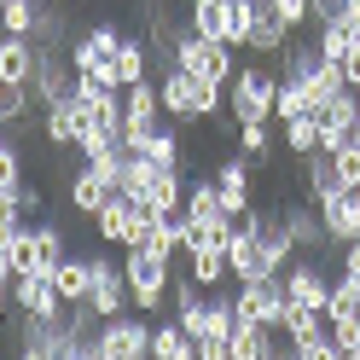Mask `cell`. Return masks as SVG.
<instances>
[{"label":"cell","mask_w":360,"mask_h":360,"mask_svg":"<svg viewBox=\"0 0 360 360\" xmlns=\"http://www.w3.org/2000/svg\"><path fill=\"white\" fill-rule=\"evenodd\" d=\"M157 94H163V117L180 122V128H198V122H221V87L180 70V64H163V76H157Z\"/></svg>","instance_id":"obj_1"},{"label":"cell","mask_w":360,"mask_h":360,"mask_svg":"<svg viewBox=\"0 0 360 360\" xmlns=\"http://www.w3.org/2000/svg\"><path fill=\"white\" fill-rule=\"evenodd\" d=\"M122 274H128V297H134V314H157L169 308V279H174V262L157 256V250H122Z\"/></svg>","instance_id":"obj_2"},{"label":"cell","mask_w":360,"mask_h":360,"mask_svg":"<svg viewBox=\"0 0 360 360\" xmlns=\"http://www.w3.org/2000/svg\"><path fill=\"white\" fill-rule=\"evenodd\" d=\"M174 64H180V70H192V76H204V82H215L221 94H227V82L238 76L233 47L221 35H198V30H180L174 35Z\"/></svg>","instance_id":"obj_3"},{"label":"cell","mask_w":360,"mask_h":360,"mask_svg":"<svg viewBox=\"0 0 360 360\" xmlns=\"http://www.w3.org/2000/svg\"><path fill=\"white\" fill-rule=\"evenodd\" d=\"M274 94H279V70L274 64H238V76L227 82V117L233 122H274Z\"/></svg>","instance_id":"obj_4"},{"label":"cell","mask_w":360,"mask_h":360,"mask_svg":"<svg viewBox=\"0 0 360 360\" xmlns=\"http://www.w3.org/2000/svg\"><path fill=\"white\" fill-rule=\"evenodd\" d=\"M163 94H157V82H134L122 87V151H146L151 146V134L163 128Z\"/></svg>","instance_id":"obj_5"},{"label":"cell","mask_w":360,"mask_h":360,"mask_svg":"<svg viewBox=\"0 0 360 360\" xmlns=\"http://www.w3.org/2000/svg\"><path fill=\"white\" fill-rule=\"evenodd\" d=\"M117 47H122V30L117 24H94V30L70 35V64L82 76H99L105 87H122L117 82Z\"/></svg>","instance_id":"obj_6"},{"label":"cell","mask_w":360,"mask_h":360,"mask_svg":"<svg viewBox=\"0 0 360 360\" xmlns=\"http://www.w3.org/2000/svg\"><path fill=\"white\" fill-rule=\"evenodd\" d=\"M151 354V326L140 314H117L94 337V360H146Z\"/></svg>","instance_id":"obj_7"},{"label":"cell","mask_w":360,"mask_h":360,"mask_svg":"<svg viewBox=\"0 0 360 360\" xmlns=\"http://www.w3.org/2000/svg\"><path fill=\"white\" fill-rule=\"evenodd\" d=\"M87 302H94V314H99V320H117V314H128V308H134L122 262H110V256H94V290H87Z\"/></svg>","instance_id":"obj_8"},{"label":"cell","mask_w":360,"mask_h":360,"mask_svg":"<svg viewBox=\"0 0 360 360\" xmlns=\"http://www.w3.org/2000/svg\"><path fill=\"white\" fill-rule=\"evenodd\" d=\"M110 198H117V180L99 174L94 163H76V169H70V180H64V204H70L76 215H87V221H94V215L110 204Z\"/></svg>","instance_id":"obj_9"},{"label":"cell","mask_w":360,"mask_h":360,"mask_svg":"<svg viewBox=\"0 0 360 360\" xmlns=\"http://www.w3.org/2000/svg\"><path fill=\"white\" fill-rule=\"evenodd\" d=\"M41 134H47V146L53 151H76V140L87 134V110L76 94H64L53 105H41Z\"/></svg>","instance_id":"obj_10"},{"label":"cell","mask_w":360,"mask_h":360,"mask_svg":"<svg viewBox=\"0 0 360 360\" xmlns=\"http://www.w3.org/2000/svg\"><path fill=\"white\" fill-rule=\"evenodd\" d=\"M250 174H256V163L244 151L215 163V192H221V204H227V215H244V210L256 204V198H250Z\"/></svg>","instance_id":"obj_11"},{"label":"cell","mask_w":360,"mask_h":360,"mask_svg":"<svg viewBox=\"0 0 360 360\" xmlns=\"http://www.w3.org/2000/svg\"><path fill=\"white\" fill-rule=\"evenodd\" d=\"M12 302L24 308V314H41V320H53V314L70 308V302L58 297L53 274H18V279H12Z\"/></svg>","instance_id":"obj_12"},{"label":"cell","mask_w":360,"mask_h":360,"mask_svg":"<svg viewBox=\"0 0 360 360\" xmlns=\"http://www.w3.org/2000/svg\"><path fill=\"white\" fill-rule=\"evenodd\" d=\"M186 274L204 285V290H221L233 279V267H227V238H204V244H192L186 250Z\"/></svg>","instance_id":"obj_13"},{"label":"cell","mask_w":360,"mask_h":360,"mask_svg":"<svg viewBox=\"0 0 360 360\" xmlns=\"http://www.w3.org/2000/svg\"><path fill=\"white\" fill-rule=\"evenodd\" d=\"M53 285H58V297L70 308L87 302V290H94V256H70V250H64L58 267H53Z\"/></svg>","instance_id":"obj_14"},{"label":"cell","mask_w":360,"mask_h":360,"mask_svg":"<svg viewBox=\"0 0 360 360\" xmlns=\"http://www.w3.org/2000/svg\"><path fill=\"white\" fill-rule=\"evenodd\" d=\"M0 82H18V87L35 82V41L30 35H0Z\"/></svg>","instance_id":"obj_15"},{"label":"cell","mask_w":360,"mask_h":360,"mask_svg":"<svg viewBox=\"0 0 360 360\" xmlns=\"http://www.w3.org/2000/svg\"><path fill=\"white\" fill-rule=\"evenodd\" d=\"M267 354H279V331L274 326H256V320H238L227 360H267Z\"/></svg>","instance_id":"obj_16"},{"label":"cell","mask_w":360,"mask_h":360,"mask_svg":"<svg viewBox=\"0 0 360 360\" xmlns=\"http://www.w3.org/2000/svg\"><path fill=\"white\" fill-rule=\"evenodd\" d=\"M320 221H326V238L337 244V250H343V244L354 238V186L320 198Z\"/></svg>","instance_id":"obj_17"},{"label":"cell","mask_w":360,"mask_h":360,"mask_svg":"<svg viewBox=\"0 0 360 360\" xmlns=\"http://www.w3.org/2000/svg\"><path fill=\"white\" fill-rule=\"evenodd\" d=\"M302 186H308L314 204H320V198H331V192H343V169H337V151H314V157H302Z\"/></svg>","instance_id":"obj_18"},{"label":"cell","mask_w":360,"mask_h":360,"mask_svg":"<svg viewBox=\"0 0 360 360\" xmlns=\"http://www.w3.org/2000/svg\"><path fill=\"white\" fill-rule=\"evenodd\" d=\"M285 41H290L285 18L262 0V6H256V24H250V53H256V58H279V47H285Z\"/></svg>","instance_id":"obj_19"},{"label":"cell","mask_w":360,"mask_h":360,"mask_svg":"<svg viewBox=\"0 0 360 360\" xmlns=\"http://www.w3.org/2000/svg\"><path fill=\"white\" fill-rule=\"evenodd\" d=\"M326 320H360V274H349V267H337V274H331Z\"/></svg>","instance_id":"obj_20"},{"label":"cell","mask_w":360,"mask_h":360,"mask_svg":"<svg viewBox=\"0 0 360 360\" xmlns=\"http://www.w3.org/2000/svg\"><path fill=\"white\" fill-rule=\"evenodd\" d=\"M192 354H198V343H192V331L180 320L151 326V360H192Z\"/></svg>","instance_id":"obj_21"},{"label":"cell","mask_w":360,"mask_h":360,"mask_svg":"<svg viewBox=\"0 0 360 360\" xmlns=\"http://www.w3.org/2000/svg\"><path fill=\"white\" fill-rule=\"evenodd\" d=\"M151 47H146V41H134V35H122V47H117V82L122 87H134V82H146L151 76Z\"/></svg>","instance_id":"obj_22"},{"label":"cell","mask_w":360,"mask_h":360,"mask_svg":"<svg viewBox=\"0 0 360 360\" xmlns=\"http://www.w3.org/2000/svg\"><path fill=\"white\" fill-rule=\"evenodd\" d=\"M279 128H285V151L297 157V163L320 151V117H314V110H302V117H290V122H279Z\"/></svg>","instance_id":"obj_23"},{"label":"cell","mask_w":360,"mask_h":360,"mask_svg":"<svg viewBox=\"0 0 360 360\" xmlns=\"http://www.w3.org/2000/svg\"><path fill=\"white\" fill-rule=\"evenodd\" d=\"M140 157H151V163H163V169H180V157H186V140H180V122H163V128L151 134V146H146Z\"/></svg>","instance_id":"obj_24"},{"label":"cell","mask_w":360,"mask_h":360,"mask_svg":"<svg viewBox=\"0 0 360 360\" xmlns=\"http://www.w3.org/2000/svg\"><path fill=\"white\" fill-rule=\"evenodd\" d=\"M35 24H41V0H6L0 6V30L6 35H35Z\"/></svg>","instance_id":"obj_25"},{"label":"cell","mask_w":360,"mask_h":360,"mask_svg":"<svg viewBox=\"0 0 360 360\" xmlns=\"http://www.w3.org/2000/svg\"><path fill=\"white\" fill-rule=\"evenodd\" d=\"M238 151L250 157V163H267V151H274V128H267V117L262 122H238Z\"/></svg>","instance_id":"obj_26"},{"label":"cell","mask_w":360,"mask_h":360,"mask_svg":"<svg viewBox=\"0 0 360 360\" xmlns=\"http://www.w3.org/2000/svg\"><path fill=\"white\" fill-rule=\"evenodd\" d=\"M0 192H24V146L12 140H0Z\"/></svg>","instance_id":"obj_27"},{"label":"cell","mask_w":360,"mask_h":360,"mask_svg":"<svg viewBox=\"0 0 360 360\" xmlns=\"http://www.w3.org/2000/svg\"><path fill=\"white\" fill-rule=\"evenodd\" d=\"M30 105H35V94H30V87L0 82V122H6V128H18V122H24V117H30Z\"/></svg>","instance_id":"obj_28"},{"label":"cell","mask_w":360,"mask_h":360,"mask_svg":"<svg viewBox=\"0 0 360 360\" xmlns=\"http://www.w3.org/2000/svg\"><path fill=\"white\" fill-rule=\"evenodd\" d=\"M331 343L337 360H360V320H331Z\"/></svg>","instance_id":"obj_29"},{"label":"cell","mask_w":360,"mask_h":360,"mask_svg":"<svg viewBox=\"0 0 360 360\" xmlns=\"http://www.w3.org/2000/svg\"><path fill=\"white\" fill-rule=\"evenodd\" d=\"M279 18H285V30H314V0H267Z\"/></svg>","instance_id":"obj_30"},{"label":"cell","mask_w":360,"mask_h":360,"mask_svg":"<svg viewBox=\"0 0 360 360\" xmlns=\"http://www.w3.org/2000/svg\"><path fill=\"white\" fill-rule=\"evenodd\" d=\"M35 238H41L47 267H58V256H64V227H58V221H35Z\"/></svg>","instance_id":"obj_31"},{"label":"cell","mask_w":360,"mask_h":360,"mask_svg":"<svg viewBox=\"0 0 360 360\" xmlns=\"http://www.w3.org/2000/svg\"><path fill=\"white\" fill-rule=\"evenodd\" d=\"M12 314V279H0V320Z\"/></svg>","instance_id":"obj_32"},{"label":"cell","mask_w":360,"mask_h":360,"mask_svg":"<svg viewBox=\"0 0 360 360\" xmlns=\"http://www.w3.org/2000/svg\"><path fill=\"white\" fill-rule=\"evenodd\" d=\"M349 146H354V151H360V117H354V128H349Z\"/></svg>","instance_id":"obj_33"},{"label":"cell","mask_w":360,"mask_h":360,"mask_svg":"<svg viewBox=\"0 0 360 360\" xmlns=\"http://www.w3.org/2000/svg\"><path fill=\"white\" fill-rule=\"evenodd\" d=\"M6 134H12V128H6V122H0V140H6Z\"/></svg>","instance_id":"obj_34"},{"label":"cell","mask_w":360,"mask_h":360,"mask_svg":"<svg viewBox=\"0 0 360 360\" xmlns=\"http://www.w3.org/2000/svg\"><path fill=\"white\" fill-rule=\"evenodd\" d=\"M0 6H6V0H0Z\"/></svg>","instance_id":"obj_35"}]
</instances>
